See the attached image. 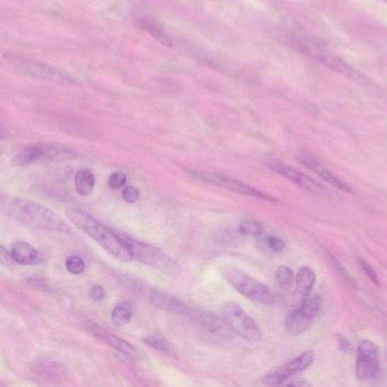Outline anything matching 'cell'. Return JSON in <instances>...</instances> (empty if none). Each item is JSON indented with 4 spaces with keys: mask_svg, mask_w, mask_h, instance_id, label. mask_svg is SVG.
<instances>
[{
    "mask_svg": "<svg viewBox=\"0 0 387 387\" xmlns=\"http://www.w3.org/2000/svg\"><path fill=\"white\" fill-rule=\"evenodd\" d=\"M1 208L7 216L30 228L45 231L69 233L71 228L62 217L43 205L21 198H1Z\"/></svg>",
    "mask_w": 387,
    "mask_h": 387,
    "instance_id": "1",
    "label": "cell"
},
{
    "mask_svg": "<svg viewBox=\"0 0 387 387\" xmlns=\"http://www.w3.org/2000/svg\"><path fill=\"white\" fill-rule=\"evenodd\" d=\"M66 217L75 228L94 239L106 251H108L111 256H114L122 262L133 260L131 252L126 248L118 233L111 231L108 228H106L86 211L72 207V208L66 209Z\"/></svg>",
    "mask_w": 387,
    "mask_h": 387,
    "instance_id": "2",
    "label": "cell"
},
{
    "mask_svg": "<svg viewBox=\"0 0 387 387\" xmlns=\"http://www.w3.org/2000/svg\"><path fill=\"white\" fill-rule=\"evenodd\" d=\"M302 52L309 55L313 60H318L319 63L327 66L328 69H333L336 73L343 75L349 80L367 84L368 79L362 74L361 72L353 69L350 64H347L343 58L334 54L327 45L322 39L315 37H301L296 43Z\"/></svg>",
    "mask_w": 387,
    "mask_h": 387,
    "instance_id": "3",
    "label": "cell"
},
{
    "mask_svg": "<svg viewBox=\"0 0 387 387\" xmlns=\"http://www.w3.org/2000/svg\"><path fill=\"white\" fill-rule=\"evenodd\" d=\"M126 248L131 252L133 259L142 262L145 265L150 266L157 271L166 274L172 279H176L181 274V268L177 262L165 254L160 249L152 247L148 243L141 242L133 239L128 234L118 233Z\"/></svg>",
    "mask_w": 387,
    "mask_h": 387,
    "instance_id": "4",
    "label": "cell"
},
{
    "mask_svg": "<svg viewBox=\"0 0 387 387\" xmlns=\"http://www.w3.org/2000/svg\"><path fill=\"white\" fill-rule=\"evenodd\" d=\"M118 279L122 281L126 288L133 291L134 293L140 296V298L150 302L151 305L171 311V313H177V315L191 317L192 308L185 305L184 302L177 299L175 296H169V294L155 288H148L142 282H139L138 279H131L130 276H120Z\"/></svg>",
    "mask_w": 387,
    "mask_h": 387,
    "instance_id": "5",
    "label": "cell"
},
{
    "mask_svg": "<svg viewBox=\"0 0 387 387\" xmlns=\"http://www.w3.org/2000/svg\"><path fill=\"white\" fill-rule=\"evenodd\" d=\"M6 58L9 65L12 66L15 71H18V73L26 75V77L56 83L60 86H77L79 83L77 79L69 75V73L52 67V66L38 63V62L26 60V58L15 57V56H9Z\"/></svg>",
    "mask_w": 387,
    "mask_h": 387,
    "instance_id": "6",
    "label": "cell"
},
{
    "mask_svg": "<svg viewBox=\"0 0 387 387\" xmlns=\"http://www.w3.org/2000/svg\"><path fill=\"white\" fill-rule=\"evenodd\" d=\"M222 275L240 294H242L247 299L259 302L264 305L274 303V296L271 291L254 277L249 276L245 271L228 266V267L222 268Z\"/></svg>",
    "mask_w": 387,
    "mask_h": 387,
    "instance_id": "7",
    "label": "cell"
},
{
    "mask_svg": "<svg viewBox=\"0 0 387 387\" xmlns=\"http://www.w3.org/2000/svg\"><path fill=\"white\" fill-rule=\"evenodd\" d=\"M77 151L60 145H30L18 152L15 157V164L18 165H31L45 162H66L77 158Z\"/></svg>",
    "mask_w": 387,
    "mask_h": 387,
    "instance_id": "8",
    "label": "cell"
},
{
    "mask_svg": "<svg viewBox=\"0 0 387 387\" xmlns=\"http://www.w3.org/2000/svg\"><path fill=\"white\" fill-rule=\"evenodd\" d=\"M220 311L222 316L225 318L237 335L241 336L247 341H260L262 333L259 327L241 305L235 302H228L223 305Z\"/></svg>",
    "mask_w": 387,
    "mask_h": 387,
    "instance_id": "9",
    "label": "cell"
},
{
    "mask_svg": "<svg viewBox=\"0 0 387 387\" xmlns=\"http://www.w3.org/2000/svg\"><path fill=\"white\" fill-rule=\"evenodd\" d=\"M192 176H194V179H198V181H201V182L216 185V186H220V188L232 191L234 194H242V196H248V197L258 198V199L267 200V201H273V203H276L277 201L275 198L264 194L262 191L257 190L256 188H252L250 185L240 182L237 179L225 176V175H222V174L208 173V172H194V173H192Z\"/></svg>",
    "mask_w": 387,
    "mask_h": 387,
    "instance_id": "10",
    "label": "cell"
},
{
    "mask_svg": "<svg viewBox=\"0 0 387 387\" xmlns=\"http://www.w3.org/2000/svg\"><path fill=\"white\" fill-rule=\"evenodd\" d=\"M315 360V353L313 351H305L301 353L299 357L292 359L288 362H285L282 366L275 368L269 373L266 374L262 377V381L266 385L271 386H277V385L284 384L285 381L291 378L292 376L305 371L308 367H310Z\"/></svg>",
    "mask_w": 387,
    "mask_h": 387,
    "instance_id": "11",
    "label": "cell"
},
{
    "mask_svg": "<svg viewBox=\"0 0 387 387\" xmlns=\"http://www.w3.org/2000/svg\"><path fill=\"white\" fill-rule=\"evenodd\" d=\"M381 370L378 349L373 342H360L357 350L356 375L360 381H370L378 376Z\"/></svg>",
    "mask_w": 387,
    "mask_h": 387,
    "instance_id": "12",
    "label": "cell"
},
{
    "mask_svg": "<svg viewBox=\"0 0 387 387\" xmlns=\"http://www.w3.org/2000/svg\"><path fill=\"white\" fill-rule=\"evenodd\" d=\"M191 317L196 322H199L206 330H208L209 333L217 336V337H220L223 340H232L237 335L223 316H217L215 313L201 310V309L200 310L199 309H192Z\"/></svg>",
    "mask_w": 387,
    "mask_h": 387,
    "instance_id": "13",
    "label": "cell"
},
{
    "mask_svg": "<svg viewBox=\"0 0 387 387\" xmlns=\"http://www.w3.org/2000/svg\"><path fill=\"white\" fill-rule=\"evenodd\" d=\"M266 166L271 171L275 172L281 176H284L285 179H290L291 182L296 183V184L299 185L300 188L305 189L308 192L317 194H322L325 191L324 186L319 184L317 181L307 176L301 172L296 171L291 166L285 165L283 162H277V160H268V162H266Z\"/></svg>",
    "mask_w": 387,
    "mask_h": 387,
    "instance_id": "14",
    "label": "cell"
},
{
    "mask_svg": "<svg viewBox=\"0 0 387 387\" xmlns=\"http://www.w3.org/2000/svg\"><path fill=\"white\" fill-rule=\"evenodd\" d=\"M86 327L96 339L103 342L105 344L109 345V347L122 353L124 356L128 357V358H138L139 357V350H138L137 347L132 345L131 343H128L125 340L120 339L118 336L111 334L105 328L100 327L97 324L92 322H86Z\"/></svg>",
    "mask_w": 387,
    "mask_h": 387,
    "instance_id": "15",
    "label": "cell"
},
{
    "mask_svg": "<svg viewBox=\"0 0 387 387\" xmlns=\"http://www.w3.org/2000/svg\"><path fill=\"white\" fill-rule=\"evenodd\" d=\"M298 160L301 162L302 165L311 169L313 173H316L320 179H324L325 182L332 185L334 188L344 191L347 194H352V189L349 185L345 184L339 176H336L335 174L332 173L324 164L319 162L313 155L302 151L298 155Z\"/></svg>",
    "mask_w": 387,
    "mask_h": 387,
    "instance_id": "16",
    "label": "cell"
},
{
    "mask_svg": "<svg viewBox=\"0 0 387 387\" xmlns=\"http://www.w3.org/2000/svg\"><path fill=\"white\" fill-rule=\"evenodd\" d=\"M316 283V274L313 268L303 266L296 277V290L292 298V309H299L303 302L311 296L313 285Z\"/></svg>",
    "mask_w": 387,
    "mask_h": 387,
    "instance_id": "17",
    "label": "cell"
},
{
    "mask_svg": "<svg viewBox=\"0 0 387 387\" xmlns=\"http://www.w3.org/2000/svg\"><path fill=\"white\" fill-rule=\"evenodd\" d=\"M11 252H12L14 262L20 264V265H39L43 260L40 251L33 248L30 243L24 242V241H18V242L13 243Z\"/></svg>",
    "mask_w": 387,
    "mask_h": 387,
    "instance_id": "18",
    "label": "cell"
},
{
    "mask_svg": "<svg viewBox=\"0 0 387 387\" xmlns=\"http://www.w3.org/2000/svg\"><path fill=\"white\" fill-rule=\"evenodd\" d=\"M311 322L302 315L299 309H291L285 318V330L290 335L298 336L305 333L310 327Z\"/></svg>",
    "mask_w": 387,
    "mask_h": 387,
    "instance_id": "19",
    "label": "cell"
},
{
    "mask_svg": "<svg viewBox=\"0 0 387 387\" xmlns=\"http://www.w3.org/2000/svg\"><path fill=\"white\" fill-rule=\"evenodd\" d=\"M75 189L77 194L83 197L90 196L94 192V185H96V177L94 172L90 171L89 168H82L75 174Z\"/></svg>",
    "mask_w": 387,
    "mask_h": 387,
    "instance_id": "20",
    "label": "cell"
},
{
    "mask_svg": "<svg viewBox=\"0 0 387 387\" xmlns=\"http://www.w3.org/2000/svg\"><path fill=\"white\" fill-rule=\"evenodd\" d=\"M132 316H133V313H132L131 305L126 303V302L116 305L111 313V322H114L116 326H123V325L131 322Z\"/></svg>",
    "mask_w": 387,
    "mask_h": 387,
    "instance_id": "21",
    "label": "cell"
},
{
    "mask_svg": "<svg viewBox=\"0 0 387 387\" xmlns=\"http://www.w3.org/2000/svg\"><path fill=\"white\" fill-rule=\"evenodd\" d=\"M320 307H322V299H320V296H317V294H313V296H309V298L303 302V305L299 308V310L301 311L302 315H303L305 318L309 319V320H313V319L318 315Z\"/></svg>",
    "mask_w": 387,
    "mask_h": 387,
    "instance_id": "22",
    "label": "cell"
},
{
    "mask_svg": "<svg viewBox=\"0 0 387 387\" xmlns=\"http://www.w3.org/2000/svg\"><path fill=\"white\" fill-rule=\"evenodd\" d=\"M294 281V274L288 266H279L276 271V283L279 288L283 291H288L292 288Z\"/></svg>",
    "mask_w": 387,
    "mask_h": 387,
    "instance_id": "23",
    "label": "cell"
},
{
    "mask_svg": "<svg viewBox=\"0 0 387 387\" xmlns=\"http://www.w3.org/2000/svg\"><path fill=\"white\" fill-rule=\"evenodd\" d=\"M145 344L152 347L155 350L160 351V352L169 353L172 351L171 344L167 341L165 336H162L159 333H152L143 339Z\"/></svg>",
    "mask_w": 387,
    "mask_h": 387,
    "instance_id": "24",
    "label": "cell"
},
{
    "mask_svg": "<svg viewBox=\"0 0 387 387\" xmlns=\"http://www.w3.org/2000/svg\"><path fill=\"white\" fill-rule=\"evenodd\" d=\"M239 232L245 235H250V237H259L264 233V228L260 223L254 222V220H245L240 224Z\"/></svg>",
    "mask_w": 387,
    "mask_h": 387,
    "instance_id": "25",
    "label": "cell"
},
{
    "mask_svg": "<svg viewBox=\"0 0 387 387\" xmlns=\"http://www.w3.org/2000/svg\"><path fill=\"white\" fill-rule=\"evenodd\" d=\"M65 267L73 275L82 274L86 269V262L80 256H69L65 262Z\"/></svg>",
    "mask_w": 387,
    "mask_h": 387,
    "instance_id": "26",
    "label": "cell"
},
{
    "mask_svg": "<svg viewBox=\"0 0 387 387\" xmlns=\"http://www.w3.org/2000/svg\"><path fill=\"white\" fill-rule=\"evenodd\" d=\"M358 265L361 268L362 271L366 274V276L376 285V286H381V283H379L378 275L376 274L375 269H373V267L368 264L367 262L361 258H358Z\"/></svg>",
    "mask_w": 387,
    "mask_h": 387,
    "instance_id": "27",
    "label": "cell"
},
{
    "mask_svg": "<svg viewBox=\"0 0 387 387\" xmlns=\"http://www.w3.org/2000/svg\"><path fill=\"white\" fill-rule=\"evenodd\" d=\"M126 179L128 177L123 172H114L108 179L109 188L113 190H118L125 185Z\"/></svg>",
    "mask_w": 387,
    "mask_h": 387,
    "instance_id": "28",
    "label": "cell"
},
{
    "mask_svg": "<svg viewBox=\"0 0 387 387\" xmlns=\"http://www.w3.org/2000/svg\"><path fill=\"white\" fill-rule=\"evenodd\" d=\"M140 191L137 188H134L132 185H128L125 188L123 189L122 197L125 200L126 203H137L140 199Z\"/></svg>",
    "mask_w": 387,
    "mask_h": 387,
    "instance_id": "29",
    "label": "cell"
},
{
    "mask_svg": "<svg viewBox=\"0 0 387 387\" xmlns=\"http://www.w3.org/2000/svg\"><path fill=\"white\" fill-rule=\"evenodd\" d=\"M106 296H107V292H106L105 288H103V286H100V285H94V286H92V288H90V291H89V296L96 302L103 301V300L105 299Z\"/></svg>",
    "mask_w": 387,
    "mask_h": 387,
    "instance_id": "30",
    "label": "cell"
},
{
    "mask_svg": "<svg viewBox=\"0 0 387 387\" xmlns=\"http://www.w3.org/2000/svg\"><path fill=\"white\" fill-rule=\"evenodd\" d=\"M267 245L275 252H281L285 249L284 241L281 237H275V235H271V237H268Z\"/></svg>",
    "mask_w": 387,
    "mask_h": 387,
    "instance_id": "31",
    "label": "cell"
},
{
    "mask_svg": "<svg viewBox=\"0 0 387 387\" xmlns=\"http://www.w3.org/2000/svg\"><path fill=\"white\" fill-rule=\"evenodd\" d=\"M0 250H1L0 252H1V262H3V265H12L13 262H14L12 252H11V251H7L6 249H5V247H1Z\"/></svg>",
    "mask_w": 387,
    "mask_h": 387,
    "instance_id": "32",
    "label": "cell"
},
{
    "mask_svg": "<svg viewBox=\"0 0 387 387\" xmlns=\"http://www.w3.org/2000/svg\"><path fill=\"white\" fill-rule=\"evenodd\" d=\"M339 344L340 347H341V350L344 351V352L349 353L352 351V347H351L350 342L345 340L343 336H340Z\"/></svg>",
    "mask_w": 387,
    "mask_h": 387,
    "instance_id": "33",
    "label": "cell"
},
{
    "mask_svg": "<svg viewBox=\"0 0 387 387\" xmlns=\"http://www.w3.org/2000/svg\"><path fill=\"white\" fill-rule=\"evenodd\" d=\"M383 1H384V3L387 4V0H383Z\"/></svg>",
    "mask_w": 387,
    "mask_h": 387,
    "instance_id": "34",
    "label": "cell"
}]
</instances>
